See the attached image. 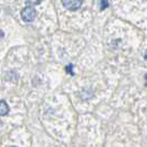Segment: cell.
Instances as JSON below:
<instances>
[{
    "label": "cell",
    "mask_w": 147,
    "mask_h": 147,
    "mask_svg": "<svg viewBox=\"0 0 147 147\" xmlns=\"http://www.w3.org/2000/svg\"><path fill=\"white\" fill-rule=\"evenodd\" d=\"M37 17V11L36 9L29 6V7H26L24 9H22L21 11V18L24 22H32Z\"/></svg>",
    "instance_id": "6da1fadb"
},
{
    "label": "cell",
    "mask_w": 147,
    "mask_h": 147,
    "mask_svg": "<svg viewBox=\"0 0 147 147\" xmlns=\"http://www.w3.org/2000/svg\"><path fill=\"white\" fill-rule=\"evenodd\" d=\"M62 3L67 10L74 11V10H78L81 8L83 0H62Z\"/></svg>",
    "instance_id": "7a4b0ae2"
},
{
    "label": "cell",
    "mask_w": 147,
    "mask_h": 147,
    "mask_svg": "<svg viewBox=\"0 0 147 147\" xmlns=\"http://www.w3.org/2000/svg\"><path fill=\"white\" fill-rule=\"evenodd\" d=\"M9 113V106L6 101L0 100V116H5Z\"/></svg>",
    "instance_id": "3957f363"
},
{
    "label": "cell",
    "mask_w": 147,
    "mask_h": 147,
    "mask_svg": "<svg viewBox=\"0 0 147 147\" xmlns=\"http://www.w3.org/2000/svg\"><path fill=\"white\" fill-rule=\"evenodd\" d=\"M26 1H27V3H28L29 6H37V5H40V3H41L42 0H26Z\"/></svg>",
    "instance_id": "277c9868"
},
{
    "label": "cell",
    "mask_w": 147,
    "mask_h": 147,
    "mask_svg": "<svg viewBox=\"0 0 147 147\" xmlns=\"http://www.w3.org/2000/svg\"><path fill=\"white\" fill-rule=\"evenodd\" d=\"M109 7V0H102L101 1V10H104Z\"/></svg>",
    "instance_id": "5b68a950"
},
{
    "label": "cell",
    "mask_w": 147,
    "mask_h": 147,
    "mask_svg": "<svg viewBox=\"0 0 147 147\" xmlns=\"http://www.w3.org/2000/svg\"><path fill=\"white\" fill-rule=\"evenodd\" d=\"M65 69H66V72H69V73H70V74H72V75H73V74H74V73H73V71L71 70V69H72V64H69V65L66 66Z\"/></svg>",
    "instance_id": "8992f818"
},
{
    "label": "cell",
    "mask_w": 147,
    "mask_h": 147,
    "mask_svg": "<svg viewBox=\"0 0 147 147\" xmlns=\"http://www.w3.org/2000/svg\"><path fill=\"white\" fill-rule=\"evenodd\" d=\"M3 36H5L3 31H2V30H0V39H2V38H3Z\"/></svg>",
    "instance_id": "52a82bcc"
},
{
    "label": "cell",
    "mask_w": 147,
    "mask_h": 147,
    "mask_svg": "<svg viewBox=\"0 0 147 147\" xmlns=\"http://www.w3.org/2000/svg\"><path fill=\"white\" fill-rule=\"evenodd\" d=\"M144 60L147 62V50H146V52H145V54H144Z\"/></svg>",
    "instance_id": "ba28073f"
},
{
    "label": "cell",
    "mask_w": 147,
    "mask_h": 147,
    "mask_svg": "<svg viewBox=\"0 0 147 147\" xmlns=\"http://www.w3.org/2000/svg\"><path fill=\"white\" fill-rule=\"evenodd\" d=\"M145 86H147V74H145Z\"/></svg>",
    "instance_id": "9c48e42d"
},
{
    "label": "cell",
    "mask_w": 147,
    "mask_h": 147,
    "mask_svg": "<svg viewBox=\"0 0 147 147\" xmlns=\"http://www.w3.org/2000/svg\"><path fill=\"white\" fill-rule=\"evenodd\" d=\"M13 147H16V146H13Z\"/></svg>",
    "instance_id": "30bf717a"
}]
</instances>
